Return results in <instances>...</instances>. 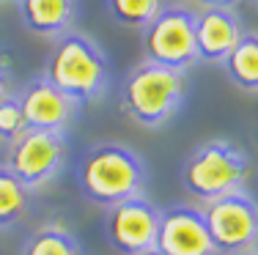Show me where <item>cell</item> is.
Returning <instances> with one entry per match:
<instances>
[{
	"label": "cell",
	"instance_id": "1",
	"mask_svg": "<svg viewBox=\"0 0 258 255\" xmlns=\"http://www.w3.org/2000/svg\"><path fill=\"white\" fill-rule=\"evenodd\" d=\"M149 184V167L143 156L124 143H96L77 165V187L91 203L110 206L140 198Z\"/></svg>",
	"mask_w": 258,
	"mask_h": 255
},
{
	"label": "cell",
	"instance_id": "2",
	"mask_svg": "<svg viewBox=\"0 0 258 255\" xmlns=\"http://www.w3.org/2000/svg\"><path fill=\"white\" fill-rule=\"evenodd\" d=\"M41 77L58 91H63L69 99H75L77 105H91L107 94L110 66L91 36L69 30L58 39Z\"/></svg>",
	"mask_w": 258,
	"mask_h": 255
},
{
	"label": "cell",
	"instance_id": "3",
	"mask_svg": "<svg viewBox=\"0 0 258 255\" xmlns=\"http://www.w3.org/2000/svg\"><path fill=\"white\" fill-rule=\"evenodd\" d=\"M184 91H187L184 71L143 60L121 82V110L135 124L157 129L173 118L184 99Z\"/></svg>",
	"mask_w": 258,
	"mask_h": 255
},
{
	"label": "cell",
	"instance_id": "4",
	"mask_svg": "<svg viewBox=\"0 0 258 255\" xmlns=\"http://www.w3.org/2000/svg\"><path fill=\"white\" fill-rule=\"evenodd\" d=\"M250 176L244 151L231 140H206L187 156L181 167V184L195 200H214L242 192Z\"/></svg>",
	"mask_w": 258,
	"mask_h": 255
},
{
	"label": "cell",
	"instance_id": "5",
	"mask_svg": "<svg viewBox=\"0 0 258 255\" xmlns=\"http://www.w3.org/2000/svg\"><path fill=\"white\" fill-rule=\"evenodd\" d=\"M66 135L44 129H25L6 148V167L28 192L52 184L66 165Z\"/></svg>",
	"mask_w": 258,
	"mask_h": 255
},
{
	"label": "cell",
	"instance_id": "6",
	"mask_svg": "<svg viewBox=\"0 0 258 255\" xmlns=\"http://www.w3.org/2000/svg\"><path fill=\"white\" fill-rule=\"evenodd\" d=\"M143 52L149 63L187 71L195 55V11L187 6H162L143 28Z\"/></svg>",
	"mask_w": 258,
	"mask_h": 255
},
{
	"label": "cell",
	"instance_id": "7",
	"mask_svg": "<svg viewBox=\"0 0 258 255\" xmlns=\"http://www.w3.org/2000/svg\"><path fill=\"white\" fill-rule=\"evenodd\" d=\"M201 211L217 255L253 252L258 247V200L244 190L206 203Z\"/></svg>",
	"mask_w": 258,
	"mask_h": 255
},
{
	"label": "cell",
	"instance_id": "8",
	"mask_svg": "<svg viewBox=\"0 0 258 255\" xmlns=\"http://www.w3.org/2000/svg\"><path fill=\"white\" fill-rule=\"evenodd\" d=\"M159 228V209L149 198H129L104 211V236L121 255H140L154 250Z\"/></svg>",
	"mask_w": 258,
	"mask_h": 255
},
{
	"label": "cell",
	"instance_id": "9",
	"mask_svg": "<svg viewBox=\"0 0 258 255\" xmlns=\"http://www.w3.org/2000/svg\"><path fill=\"white\" fill-rule=\"evenodd\" d=\"M154 250L159 255H217L204 211L189 203H179L159 211Z\"/></svg>",
	"mask_w": 258,
	"mask_h": 255
},
{
	"label": "cell",
	"instance_id": "10",
	"mask_svg": "<svg viewBox=\"0 0 258 255\" xmlns=\"http://www.w3.org/2000/svg\"><path fill=\"white\" fill-rule=\"evenodd\" d=\"M17 99H20L28 129H44V132H60L63 135L66 126L75 121L80 110L75 99H69L63 91H58L44 77L30 80Z\"/></svg>",
	"mask_w": 258,
	"mask_h": 255
},
{
	"label": "cell",
	"instance_id": "11",
	"mask_svg": "<svg viewBox=\"0 0 258 255\" xmlns=\"http://www.w3.org/2000/svg\"><path fill=\"white\" fill-rule=\"evenodd\" d=\"M244 28L233 9L204 6L195 11V55L206 63H223L239 44Z\"/></svg>",
	"mask_w": 258,
	"mask_h": 255
},
{
	"label": "cell",
	"instance_id": "12",
	"mask_svg": "<svg viewBox=\"0 0 258 255\" xmlns=\"http://www.w3.org/2000/svg\"><path fill=\"white\" fill-rule=\"evenodd\" d=\"M28 30L47 39H60L77 20V0H17Z\"/></svg>",
	"mask_w": 258,
	"mask_h": 255
},
{
	"label": "cell",
	"instance_id": "13",
	"mask_svg": "<svg viewBox=\"0 0 258 255\" xmlns=\"http://www.w3.org/2000/svg\"><path fill=\"white\" fill-rule=\"evenodd\" d=\"M223 69L236 88L247 91V94H258V33L244 30L239 44L223 60Z\"/></svg>",
	"mask_w": 258,
	"mask_h": 255
},
{
	"label": "cell",
	"instance_id": "14",
	"mask_svg": "<svg viewBox=\"0 0 258 255\" xmlns=\"http://www.w3.org/2000/svg\"><path fill=\"white\" fill-rule=\"evenodd\" d=\"M20 255H83V247L66 225L44 222L25 239Z\"/></svg>",
	"mask_w": 258,
	"mask_h": 255
},
{
	"label": "cell",
	"instance_id": "15",
	"mask_svg": "<svg viewBox=\"0 0 258 255\" xmlns=\"http://www.w3.org/2000/svg\"><path fill=\"white\" fill-rule=\"evenodd\" d=\"M30 192L14 179L6 165H0V228H11L28 214Z\"/></svg>",
	"mask_w": 258,
	"mask_h": 255
},
{
	"label": "cell",
	"instance_id": "16",
	"mask_svg": "<svg viewBox=\"0 0 258 255\" xmlns=\"http://www.w3.org/2000/svg\"><path fill=\"white\" fill-rule=\"evenodd\" d=\"M162 0H107V11L118 25L143 30L159 14Z\"/></svg>",
	"mask_w": 258,
	"mask_h": 255
},
{
	"label": "cell",
	"instance_id": "17",
	"mask_svg": "<svg viewBox=\"0 0 258 255\" xmlns=\"http://www.w3.org/2000/svg\"><path fill=\"white\" fill-rule=\"evenodd\" d=\"M28 129L25 124V115H22V107H20V99L17 96H6L0 102V145H9L11 140L22 135Z\"/></svg>",
	"mask_w": 258,
	"mask_h": 255
},
{
	"label": "cell",
	"instance_id": "18",
	"mask_svg": "<svg viewBox=\"0 0 258 255\" xmlns=\"http://www.w3.org/2000/svg\"><path fill=\"white\" fill-rule=\"evenodd\" d=\"M6 96H11V80H9V71H6V66L0 63V102H3Z\"/></svg>",
	"mask_w": 258,
	"mask_h": 255
},
{
	"label": "cell",
	"instance_id": "19",
	"mask_svg": "<svg viewBox=\"0 0 258 255\" xmlns=\"http://www.w3.org/2000/svg\"><path fill=\"white\" fill-rule=\"evenodd\" d=\"M201 6H214V9H233L239 0H198Z\"/></svg>",
	"mask_w": 258,
	"mask_h": 255
},
{
	"label": "cell",
	"instance_id": "20",
	"mask_svg": "<svg viewBox=\"0 0 258 255\" xmlns=\"http://www.w3.org/2000/svg\"><path fill=\"white\" fill-rule=\"evenodd\" d=\"M140 255H159L157 250H149V252H140Z\"/></svg>",
	"mask_w": 258,
	"mask_h": 255
},
{
	"label": "cell",
	"instance_id": "21",
	"mask_svg": "<svg viewBox=\"0 0 258 255\" xmlns=\"http://www.w3.org/2000/svg\"><path fill=\"white\" fill-rule=\"evenodd\" d=\"M239 255H258V252H255V250H253V252H239Z\"/></svg>",
	"mask_w": 258,
	"mask_h": 255
},
{
	"label": "cell",
	"instance_id": "22",
	"mask_svg": "<svg viewBox=\"0 0 258 255\" xmlns=\"http://www.w3.org/2000/svg\"><path fill=\"white\" fill-rule=\"evenodd\" d=\"M0 3H3V0H0Z\"/></svg>",
	"mask_w": 258,
	"mask_h": 255
}]
</instances>
